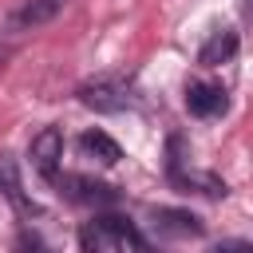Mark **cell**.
I'll return each instance as SVG.
<instances>
[{"instance_id": "1", "label": "cell", "mask_w": 253, "mask_h": 253, "mask_svg": "<svg viewBox=\"0 0 253 253\" xmlns=\"http://www.w3.org/2000/svg\"><path fill=\"white\" fill-rule=\"evenodd\" d=\"M75 95H79L83 107H91V111H99V115H119V111L134 107V87H130L126 79H119V75L87 79Z\"/></svg>"}, {"instance_id": "2", "label": "cell", "mask_w": 253, "mask_h": 253, "mask_svg": "<svg viewBox=\"0 0 253 253\" xmlns=\"http://www.w3.org/2000/svg\"><path fill=\"white\" fill-rule=\"evenodd\" d=\"M83 253H126V221L123 217H91L79 229Z\"/></svg>"}, {"instance_id": "3", "label": "cell", "mask_w": 253, "mask_h": 253, "mask_svg": "<svg viewBox=\"0 0 253 253\" xmlns=\"http://www.w3.org/2000/svg\"><path fill=\"white\" fill-rule=\"evenodd\" d=\"M28 154H32V166L40 170V178L55 186V182H59V162H63V130H59V126H43V130L32 138Z\"/></svg>"}, {"instance_id": "4", "label": "cell", "mask_w": 253, "mask_h": 253, "mask_svg": "<svg viewBox=\"0 0 253 253\" xmlns=\"http://www.w3.org/2000/svg\"><path fill=\"white\" fill-rule=\"evenodd\" d=\"M186 111L194 119H217L229 111V91L221 83H210V79H194L186 87Z\"/></svg>"}, {"instance_id": "5", "label": "cell", "mask_w": 253, "mask_h": 253, "mask_svg": "<svg viewBox=\"0 0 253 253\" xmlns=\"http://www.w3.org/2000/svg\"><path fill=\"white\" fill-rule=\"evenodd\" d=\"M166 174H170V182L174 186H182V190H194V194H206V198H225L229 190H225V182L221 178H213V174H206V170H182V162L178 158H170L166 162Z\"/></svg>"}, {"instance_id": "6", "label": "cell", "mask_w": 253, "mask_h": 253, "mask_svg": "<svg viewBox=\"0 0 253 253\" xmlns=\"http://www.w3.org/2000/svg\"><path fill=\"white\" fill-rule=\"evenodd\" d=\"M63 8V0H20L8 16V32H32L47 20H55Z\"/></svg>"}, {"instance_id": "7", "label": "cell", "mask_w": 253, "mask_h": 253, "mask_svg": "<svg viewBox=\"0 0 253 253\" xmlns=\"http://www.w3.org/2000/svg\"><path fill=\"white\" fill-rule=\"evenodd\" d=\"M237 47H241L237 32H233V28H217V32H210V40L202 43V51H198V63H202V67L229 63V59L237 55Z\"/></svg>"}, {"instance_id": "8", "label": "cell", "mask_w": 253, "mask_h": 253, "mask_svg": "<svg viewBox=\"0 0 253 253\" xmlns=\"http://www.w3.org/2000/svg\"><path fill=\"white\" fill-rule=\"evenodd\" d=\"M0 194H4L20 213H36V206H32V202H28V194H24L20 166H16V158H12V154H0Z\"/></svg>"}, {"instance_id": "9", "label": "cell", "mask_w": 253, "mask_h": 253, "mask_svg": "<svg viewBox=\"0 0 253 253\" xmlns=\"http://www.w3.org/2000/svg\"><path fill=\"white\" fill-rule=\"evenodd\" d=\"M79 146H83V154H95L103 166H115V162L123 158L119 142H115L107 130H83V134H79Z\"/></svg>"}, {"instance_id": "10", "label": "cell", "mask_w": 253, "mask_h": 253, "mask_svg": "<svg viewBox=\"0 0 253 253\" xmlns=\"http://www.w3.org/2000/svg\"><path fill=\"white\" fill-rule=\"evenodd\" d=\"M154 229L162 233H182V237H198L202 233V221L194 213H182V210H154Z\"/></svg>"}, {"instance_id": "11", "label": "cell", "mask_w": 253, "mask_h": 253, "mask_svg": "<svg viewBox=\"0 0 253 253\" xmlns=\"http://www.w3.org/2000/svg\"><path fill=\"white\" fill-rule=\"evenodd\" d=\"M20 253H43V245H40V237L24 229V233H20Z\"/></svg>"}, {"instance_id": "12", "label": "cell", "mask_w": 253, "mask_h": 253, "mask_svg": "<svg viewBox=\"0 0 253 253\" xmlns=\"http://www.w3.org/2000/svg\"><path fill=\"white\" fill-rule=\"evenodd\" d=\"M210 253H253L249 241H225V245H213Z\"/></svg>"}, {"instance_id": "13", "label": "cell", "mask_w": 253, "mask_h": 253, "mask_svg": "<svg viewBox=\"0 0 253 253\" xmlns=\"http://www.w3.org/2000/svg\"><path fill=\"white\" fill-rule=\"evenodd\" d=\"M245 16H253V0H245Z\"/></svg>"}]
</instances>
